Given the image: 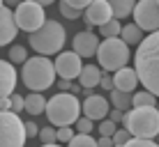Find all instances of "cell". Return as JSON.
Listing matches in <instances>:
<instances>
[{"instance_id":"30","label":"cell","mask_w":159,"mask_h":147,"mask_svg":"<svg viewBox=\"0 0 159 147\" xmlns=\"http://www.w3.org/2000/svg\"><path fill=\"white\" fill-rule=\"evenodd\" d=\"M39 140H42V145H51V143H58V138H56V129L53 127H46V129H39Z\"/></svg>"},{"instance_id":"43","label":"cell","mask_w":159,"mask_h":147,"mask_svg":"<svg viewBox=\"0 0 159 147\" xmlns=\"http://www.w3.org/2000/svg\"><path fill=\"white\" fill-rule=\"evenodd\" d=\"M81 90H83V88H81V85H72V90H69V92H72V94H79Z\"/></svg>"},{"instance_id":"9","label":"cell","mask_w":159,"mask_h":147,"mask_svg":"<svg viewBox=\"0 0 159 147\" xmlns=\"http://www.w3.org/2000/svg\"><path fill=\"white\" fill-rule=\"evenodd\" d=\"M131 16H134V23L143 32L159 30V2L157 0H136Z\"/></svg>"},{"instance_id":"45","label":"cell","mask_w":159,"mask_h":147,"mask_svg":"<svg viewBox=\"0 0 159 147\" xmlns=\"http://www.w3.org/2000/svg\"><path fill=\"white\" fill-rule=\"evenodd\" d=\"M0 7H5V0H0Z\"/></svg>"},{"instance_id":"28","label":"cell","mask_w":159,"mask_h":147,"mask_svg":"<svg viewBox=\"0 0 159 147\" xmlns=\"http://www.w3.org/2000/svg\"><path fill=\"white\" fill-rule=\"evenodd\" d=\"M74 136H76L74 129H69V127H56V138H58L60 145H67Z\"/></svg>"},{"instance_id":"3","label":"cell","mask_w":159,"mask_h":147,"mask_svg":"<svg viewBox=\"0 0 159 147\" xmlns=\"http://www.w3.org/2000/svg\"><path fill=\"white\" fill-rule=\"evenodd\" d=\"M46 119L51 127H72L81 117V101L72 92H58L46 101Z\"/></svg>"},{"instance_id":"17","label":"cell","mask_w":159,"mask_h":147,"mask_svg":"<svg viewBox=\"0 0 159 147\" xmlns=\"http://www.w3.org/2000/svg\"><path fill=\"white\" fill-rule=\"evenodd\" d=\"M99 80H102V69H99V64H85V67L81 69V74H79V85H81L83 90L97 88V85H99Z\"/></svg>"},{"instance_id":"33","label":"cell","mask_w":159,"mask_h":147,"mask_svg":"<svg viewBox=\"0 0 159 147\" xmlns=\"http://www.w3.org/2000/svg\"><path fill=\"white\" fill-rule=\"evenodd\" d=\"M9 110L16 113V115H19V113H23V97L16 94V92L9 97Z\"/></svg>"},{"instance_id":"5","label":"cell","mask_w":159,"mask_h":147,"mask_svg":"<svg viewBox=\"0 0 159 147\" xmlns=\"http://www.w3.org/2000/svg\"><path fill=\"white\" fill-rule=\"evenodd\" d=\"M125 129L131 133V138H155L159 136V110L157 108H131L125 113L122 119Z\"/></svg>"},{"instance_id":"12","label":"cell","mask_w":159,"mask_h":147,"mask_svg":"<svg viewBox=\"0 0 159 147\" xmlns=\"http://www.w3.org/2000/svg\"><path fill=\"white\" fill-rule=\"evenodd\" d=\"M83 12H85V23H88V25H97V28L104 25L106 21L113 19L111 5H108L106 0H92Z\"/></svg>"},{"instance_id":"21","label":"cell","mask_w":159,"mask_h":147,"mask_svg":"<svg viewBox=\"0 0 159 147\" xmlns=\"http://www.w3.org/2000/svg\"><path fill=\"white\" fill-rule=\"evenodd\" d=\"M157 108V97L152 92H131V108Z\"/></svg>"},{"instance_id":"4","label":"cell","mask_w":159,"mask_h":147,"mask_svg":"<svg viewBox=\"0 0 159 147\" xmlns=\"http://www.w3.org/2000/svg\"><path fill=\"white\" fill-rule=\"evenodd\" d=\"M67 41V32L58 21H44L39 30L30 32V48L39 55H58Z\"/></svg>"},{"instance_id":"22","label":"cell","mask_w":159,"mask_h":147,"mask_svg":"<svg viewBox=\"0 0 159 147\" xmlns=\"http://www.w3.org/2000/svg\"><path fill=\"white\" fill-rule=\"evenodd\" d=\"M111 103L113 108H118V110H131V92H122V90H111Z\"/></svg>"},{"instance_id":"39","label":"cell","mask_w":159,"mask_h":147,"mask_svg":"<svg viewBox=\"0 0 159 147\" xmlns=\"http://www.w3.org/2000/svg\"><path fill=\"white\" fill-rule=\"evenodd\" d=\"M97 147H113V140L106 138V136H99V140H97Z\"/></svg>"},{"instance_id":"40","label":"cell","mask_w":159,"mask_h":147,"mask_svg":"<svg viewBox=\"0 0 159 147\" xmlns=\"http://www.w3.org/2000/svg\"><path fill=\"white\" fill-rule=\"evenodd\" d=\"M23 2V0H5V7H9V9H14V7H19V5Z\"/></svg>"},{"instance_id":"7","label":"cell","mask_w":159,"mask_h":147,"mask_svg":"<svg viewBox=\"0 0 159 147\" xmlns=\"http://www.w3.org/2000/svg\"><path fill=\"white\" fill-rule=\"evenodd\" d=\"M25 129L23 119L12 110H0V147H23Z\"/></svg>"},{"instance_id":"41","label":"cell","mask_w":159,"mask_h":147,"mask_svg":"<svg viewBox=\"0 0 159 147\" xmlns=\"http://www.w3.org/2000/svg\"><path fill=\"white\" fill-rule=\"evenodd\" d=\"M0 110H9V97H2V99H0Z\"/></svg>"},{"instance_id":"14","label":"cell","mask_w":159,"mask_h":147,"mask_svg":"<svg viewBox=\"0 0 159 147\" xmlns=\"http://www.w3.org/2000/svg\"><path fill=\"white\" fill-rule=\"evenodd\" d=\"M16 83H19V74H16L14 64L9 60H0V99L14 94Z\"/></svg>"},{"instance_id":"35","label":"cell","mask_w":159,"mask_h":147,"mask_svg":"<svg viewBox=\"0 0 159 147\" xmlns=\"http://www.w3.org/2000/svg\"><path fill=\"white\" fill-rule=\"evenodd\" d=\"M99 88H102V90H106V92H111V90H113V76H108V74H102Z\"/></svg>"},{"instance_id":"25","label":"cell","mask_w":159,"mask_h":147,"mask_svg":"<svg viewBox=\"0 0 159 147\" xmlns=\"http://www.w3.org/2000/svg\"><path fill=\"white\" fill-rule=\"evenodd\" d=\"M9 62L12 64H23L25 60H28V51H25V46H19V44H14L12 48H9Z\"/></svg>"},{"instance_id":"34","label":"cell","mask_w":159,"mask_h":147,"mask_svg":"<svg viewBox=\"0 0 159 147\" xmlns=\"http://www.w3.org/2000/svg\"><path fill=\"white\" fill-rule=\"evenodd\" d=\"M23 129H25V138H35L37 133H39V127H37L35 122H23Z\"/></svg>"},{"instance_id":"37","label":"cell","mask_w":159,"mask_h":147,"mask_svg":"<svg viewBox=\"0 0 159 147\" xmlns=\"http://www.w3.org/2000/svg\"><path fill=\"white\" fill-rule=\"evenodd\" d=\"M65 2H67V5H72L74 9H81V12H83V9L88 7V5L92 2V0H65Z\"/></svg>"},{"instance_id":"38","label":"cell","mask_w":159,"mask_h":147,"mask_svg":"<svg viewBox=\"0 0 159 147\" xmlns=\"http://www.w3.org/2000/svg\"><path fill=\"white\" fill-rule=\"evenodd\" d=\"M72 85H74L72 80H65V78L58 80V90H60V92H69V90H72Z\"/></svg>"},{"instance_id":"31","label":"cell","mask_w":159,"mask_h":147,"mask_svg":"<svg viewBox=\"0 0 159 147\" xmlns=\"http://www.w3.org/2000/svg\"><path fill=\"white\" fill-rule=\"evenodd\" d=\"M122 147H159V145L150 138H129Z\"/></svg>"},{"instance_id":"2","label":"cell","mask_w":159,"mask_h":147,"mask_svg":"<svg viewBox=\"0 0 159 147\" xmlns=\"http://www.w3.org/2000/svg\"><path fill=\"white\" fill-rule=\"evenodd\" d=\"M56 67L46 55H32L21 64V80L30 92H44L56 83Z\"/></svg>"},{"instance_id":"18","label":"cell","mask_w":159,"mask_h":147,"mask_svg":"<svg viewBox=\"0 0 159 147\" xmlns=\"http://www.w3.org/2000/svg\"><path fill=\"white\" fill-rule=\"evenodd\" d=\"M23 110L30 115H42L46 110V99L42 92H30L28 97H23Z\"/></svg>"},{"instance_id":"8","label":"cell","mask_w":159,"mask_h":147,"mask_svg":"<svg viewBox=\"0 0 159 147\" xmlns=\"http://www.w3.org/2000/svg\"><path fill=\"white\" fill-rule=\"evenodd\" d=\"M14 21H16V28H19V30H25L30 35V32L39 30L44 25V21H46V16H44V7L39 2L23 0L19 7H14Z\"/></svg>"},{"instance_id":"1","label":"cell","mask_w":159,"mask_h":147,"mask_svg":"<svg viewBox=\"0 0 159 147\" xmlns=\"http://www.w3.org/2000/svg\"><path fill=\"white\" fill-rule=\"evenodd\" d=\"M134 71L148 92L159 97V30L143 37L134 55Z\"/></svg>"},{"instance_id":"27","label":"cell","mask_w":159,"mask_h":147,"mask_svg":"<svg viewBox=\"0 0 159 147\" xmlns=\"http://www.w3.org/2000/svg\"><path fill=\"white\" fill-rule=\"evenodd\" d=\"M95 129L99 131V136H106V138H111V136L116 133L118 124H116V122H111L108 117H104V119H99V127H95Z\"/></svg>"},{"instance_id":"16","label":"cell","mask_w":159,"mask_h":147,"mask_svg":"<svg viewBox=\"0 0 159 147\" xmlns=\"http://www.w3.org/2000/svg\"><path fill=\"white\" fill-rule=\"evenodd\" d=\"M139 85V76L131 67H122L118 71H113V88L122 92H134Z\"/></svg>"},{"instance_id":"19","label":"cell","mask_w":159,"mask_h":147,"mask_svg":"<svg viewBox=\"0 0 159 147\" xmlns=\"http://www.w3.org/2000/svg\"><path fill=\"white\" fill-rule=\"evenodd\" d=\"M111 5V12H113V19H127V16L134 12V5L136 0H106Z\"/></svg>"},{"instance_id":"44","label":"cell","mask_w":159,"mask_h":147,"mask_svg":"<svg viewBox=\"0 0 159 147\" xmlns=\"http://www.w3.org/2000/svg\"><path fill=\"white\" fill-rule=\"evenodd\" d=\"M42 147H62L60 143H51V145H42Z\"/></svg>"},{"instance_id":"29","label":"cell","mask_w":159,"mask_h":147,"mask_svg":"<svg viewBox=\"0 0 159 147\" xmlns=\"http://www.w3.org/2000/svg\"><path fill=\"white\" fill-rule=\"evenodd\" d=\"M60 14L65 16V19H69V21H76V19H81V9H74L72 5H67L65 0H60Z\"/></svg>"},{"instance_id":"15","label":"cell","mask_w":159,"mask_h":147,"mask_svg":"<svg viewBox=\"0 0 159 147\" xmlns=\"http://www.w3.org/2000/svg\"><path fill=\"white\" fill-rule=\"evenodd\" d=\"M16 35H19V28L14 21V12L9 7H0V46L12 44Z\"/></svg>"},{"instance_id":"23","label":"cell","mask_w":159,"mask_h":147,"mask_svg":"<svg viewBox=\"0 0 159 147\" xmlns=\"http://www.w3.org/2000/svg\"><path fill=\"white\" fill-rule=\"evenodd\" d=\"M120 30H122V23L118 19H111L106 21L104 25H99V35L104 39H111V37H120Z\"/></svg>"},{"instance_id":"36","label":"cell","mask_w":159,"mask_h":147,"mask_svg":"<svg viewBox=\"0 0 159 147\" xmlns=\"http://www.w3.org/2000/svg\"><path fill=\"white\" fill-rule=\"evenodd\" d=\"M108 119H111V122H122L125 119V110H118V108H111V110H108V115H106Z\"/></svg>"},{"instance_id":"13","label":"cell","mask_w":159,"mask_h":147,"mask_svg":"<svg viewBox=\"0 0 159 147\" xmlns=\"http://www.w3.org/2000/svg\"><path fill=\"white\" fill-rule=\"evenodd\" d=\"M99 48V37L90 30H81L74 37V53L79 58H92Z\"/></svg>"},{"instance_id":"11","label":"cell","mask_w":159,"mask_h":147,"mask_svg":"<svg viewBox=\"0 0 159 147\" xmlns=\"http://www.w3.org/2000/svg\"><path fill=\"white\" fill-rule=\"evenodd\" d=\"M108 110H111V103L102 94H88L83 99V103H81V113H83L85 117H90L92 122H95V119H104L108 115Z\"/></svg>"},{"instance_id":"47","label":"cell","mask_w":159,"mask_h":147,"mask_svg":"<svg viewBox=\"0 0 159 147\" xmlns=\"http://www.w3.org/2000/svg\"><path fill=\"white\" fill-rule=\"evenodd\" d=\"M157 2H159V0H157Z\"/></svg>"},{"instance_id":"32","label":"cell","mask_w":159,"mask_h":147,"mask_svg":"<svg viewBox=\"0 0 159 147\" xmlns=\"http://www.w3.org/2000/svg\"><path fill=\"white\" fill-rule=\"evenodd\" d=\"M131 138V133L127 131V129H116V133L111 136V140H113V145H118V147H122L127 140Z\"/></svg>"},{"instance_id":"10","label":"cell","mask_w":159,"mask_h":147,"mask_svg":"<svg viewBox=\"0 0 159 147\" xmlns=\"http://www.w3.org/2000/svg\"><path fill=\"white\" fill-rule=\"evenodd\" d=\"M53 67H56V74L60 78L74 80V78H79L81 69H83V62H81V58L74 51H60L56 62H53Z\"/></svg>"},{"instance_id":"26","label":"cell","mask_w":159,"mask_h":147,"mask_svg":"<svg viewBox=\"0 0 159 147\" xmlns=\"http://www.w3.org/2000/svg\"><path fill=\"white\" fill-rule=\"evenodd\" d=\"M74 131H76V133H92V131H95V122H92L90 117L81 115V117L74 122Z\"/></svg>"},{"instance_id":"42","label":"cell","mask_w":159,"mask_h":147,"mask_svg":"<svg viewBox=\"0 0 159 147\" xmlns=\"http://www.w3.org/2000/svg\"><path fill=\"white\" fill-rule=\"evenodd\" d=\"M32 2H39L42 7H46V5H51V2H56V0H32Z\"/></svg>"},{"instance_id":"24","label":"cell","mask_w":159,"mask_h":147,"mask_svg":"<svg viewBox=\"0 0 159 147\" xmlns=\"http://www.w3.org/2000/svg\"><path fill=\"white\" fill-rule=\"evenodd\" d=\"M67 147H97V140L90 133H76L67 143Z\"/></svg>"},{"instance_id":"46","label":"cell","mask_w":159,"mask_h":147,"mask_svg":"<svg viewBox=\"0 0 159 147\" xmlns=\"http://www.w3.org/2000/svg\"><path fill=\"white\" fill-rule=\"evenodd\" d=\"M157 110H159V106H157Z\"/></svg>"},{"instance_id":"6","label":"cell","mask_w":159,"mask_h":147,"mask_svg":"<svg viewBox=\"0 0 159 147\" xmlns=\"http://www.w3.org/2000/svg\"><path fill=\"white\" fill-rule=\"evenodd\" d=\"M95 58L99 62V69H104V71H118V69L127 67L131 53H129V46L120 37H111V39L99 41V48H97Z\"/></svg>"},{"instance_id":"20","label":"cell","mask_w":159,"mask_h":147,"mask_svg":"<svg viewBox=\"0 0 159 147\" xmlns=\"http://www.w3.org/2000/svg\"><path fill=\"white\" fill-rule=\"evenodd\" d=\"M120 39H122L127 46H131V44L139 46L141 39H143V30H141L136 23H127V25H122V30H120Z\"/></svg>"}]
</instances>
